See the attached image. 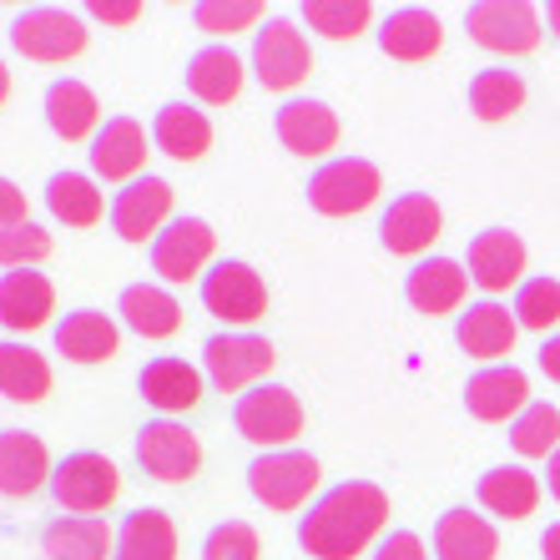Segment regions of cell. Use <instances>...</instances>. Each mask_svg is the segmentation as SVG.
Here are the masks:
<instances>
[{"label":"cell","mask_w":560,"mask_h":560,"mask_svg":"<svg viewBox=\"0 0 560 560\" xmlns=\"http://www.w3.org/2000/svg\"><path fill=\"white\" fill-rule=\"evenodd\" d=\"M278 142L293 156H328L339 147V117L328 102H313V96H288L273 117Z\"/></svg>","instance_id":"e0dca14e"},{"label":"cell","mask_w":560,"mask_h":560,"mask_svg":"<svg viewBox=\"0 0 560 560\" xmlns=\"http://www.w3.org/2000/svg\"><path fill=\"white\" fill-rule=\"evenodd\" d=\"M51 455L40 434L31 430H0V495L5 500H31L40 485H51Z\"/></svg>","instance_id":"d6986e66"},{"label":"cell","mask_w":560,"mask_h":560,"mask_svg":"<svg viewBox=\"0 0 560 560\" xmlns=\"http://www.w3.org/2000/svg\"><path fill=\"white\" fill-rule=\"evenodd\" d=\"M86 15H92V21H102V26H131V21L142 15V5H137V0H121V5H112V0H92V5H86Z\"/></svg>","instance_id":"f6af8a7d"},{"label":"cell","mask_w":560,"mask_h":560,"mask_svg":"<svg viewBox=\"0 0 560 560\" xmlns=\"http://www.w3.org/2000/svg\"><path fill=\"white\" fill-rule=\"evenodd\" d=\"M92 172L102 183H137L147 167V131L142 121L131 117H112L102 131L92 137Z\"/></svg>","instance_id":"ffe728a7"},{"label":"cell","mask_w":560,"mask_h":560,"mask_svg":"<svg viewBox=\"0 0 560 560\" xmlns=\"http://www.w3.org/2000/svg\"><path fill=\"white\" fill-rule=\"evenodd\" d=\"M546 480H550V495L560 500V450L550 455V469H546Z\"/></svg>","instance_id":"c3c4849f"},{"label":"cell","mask_w":560,"mask_h":560,"mask_svg":"<svg viewBox=\"0 0 560 560\" xmlns=\"http://www.w3.org/2000/svg\"><path fill=\"white\" fill-rule=\"evenodd\" d=\"M137 389H142V399L156 415H187V409L202 405V374H197L187 359H172V353L142 364Z\"/></svg>","instance_id":"44dd1931"},{"label":"cell","mask_w":560,"mask_h":560,"mask_svg":"<svg viewBox=\"0 0 560 560\" xmlns=\"http://www.w3.org/2000/svg\"><path fill=\"white\" fill-rule=\"evenodd\" d=\"M369 21H374V5H369V0H308V5H303V26L328 40L364 36Z\"/></svg>","instance_id":"8d00e7d4"},{"label":"cell","mask_w":560,"mask_h":560,"mask_svg":"<svg viewBox=\"0 0 560 560\" xmlns=\"http://www.w3.org/2000/svg\"><path fill=\"white\" fill-rule=\"evenodd\" d=\"M51 258V233L40 222H26V228H11L0 233V268H36V262Z\"/></svg>","instance_id":"60d3db41"},{"label":"cell","mask_w":560,"mask_h":560,"mask_svg":"<svg viewBox=\"0 0 560 560\" xmlns=\"http://www.w3.org/2000/svg\"><path fill=\"white\" fill-rule=\"evenodd\" d=\"M440 46H444V26L440 15L424 11V5H399L378 26V51L394 56V61H430Z\"/></svg>","instance_id":"d4e9b609"},{"label":"cell","mask_w":560,"mask_h":560,"mask_svg":"<svg viewBox=\"0 0 560 560\" xmlns=\"http://www.w3.org/2000/svg\"><path fill=\"white\" fill-rule=\"evenodd\" d=\"M56 313V288L46 273L36 268H15V273H0V324L11 334H31Z\"/></svg>","instance_id":"7402d4cb"},{"label":"cell","mask_w":560,"mask_h":560,"mask_svg":"<svg viewBox=\"0 0 560 560\" xmlns=\"http://www.w3.org/2000/svg\"><path fill=\"white\" fill-rule=\"evenodd\" d=\"M465 273H469V283H480L485 293H505V288H515L521 273H525L521 233H510V228H485V233H475L469 237V248H465Z\"/></svg>","instance_id":"2e32d148"},{"label":"cell","mask_w":560,"mask_h":560,"mask_svg":"<svg viewBox=\"0 0 560 560\" xmlns=\"http://www.w3.org/2000/svg\"><path fill=\"white\" fill-rule=\"evenodd\" d=\"M525 106V81L510 66H485L480 77L469 81V112L480 121H505Z\"/></svg>","instance_id":"d590c367"},{"label":"cell","mask_w":560,"mask_h":560,"mask_svg":"<svg viewBox=\"0 0 560 560\" xmlns=\"http://www.w3.org/2000/svg\"><path fill=\"white\" fill-rule=\"evenodd\" d=\"M540 374H546L550 384H560V334L540 343Z\"/></svg>","instance_id":"bcb514c9"},{"label":"cell","mask_w":560,"mask_h":560,"mask_svg":"<svg viewBox=\"0 0 560 560\" xmlns=\"http://www.w3.org/2000/svg\"><path fill=\"white\" fill-rule=\"evenodd\" d=\"M172 222V183H162V177H137V183H127L117 197H112V233L121 237V243H147Z\"/></svg>","instance_id":"4fadbf2b"},{"label":"cell","mask_w":560,"mask_h":560,"mask_svg":"<svg viewBox=\"0 0 560 560\" xmlns=\"http://www.w3.org/2000/svg\"><path fill=\"white\" fill-rule=\"evenodd\" d=\"M258 556H262V546L248 521H222L202 540V560H258Z\"/></svg>","instance_id":"b9f144b4"},{"label":"cell","mask_w":560,"mask_h":560,"mask_svg":"<svg viewBox=\"0 0 560 560\" xmlns=\"http://www.w3.org/2000/svg\"><path fill=\"white\" fill-rule=\"evenodd\" d=\"M152 147L162 156H172V162H197V156H208V147H212L208 112H197V106H187V102H167L152 117Z\"/></svg>","instance_id":"4316f807"},{"label":"cell","mask_w":560,"mask_h":560,"mask_svg":"<svg viewBox=\"0 0 560 560\" xmlns=\"http://www.w3.org/2000/svg\"><path fill=\"white\" fill-rule=\"evenodd\" d=\"M11 46L26 61L61 66L86 51V21L77 11H61V5H31L11 21Z\"/></svg>","instance_id":"277c9868"},{"label":"cell","mask_w":560,"mask_h":560,"mask_svg":"<svg viewBox=\"0 0 560 560\" xmlns=\"http://www.w3.org/2000/svg\"><path fill=\"white\" fill-rule=\"evenodd\" d=\"M378 192H384V172L364 156H334L308 177V208L324 218H353L374 208Z\"/></svg>","instance_id":"3957f363"},{"label":"cell","mask_w":560,"mask_h":560,"mask_svg":"<svg viewBox=\"0 0 560 560\" xmlns=\"http://www.w3.org/2000/svg\"><path fill=\"white\" fill-rule=\"evenodd\" d=\"M5 96H11V71H5V61H0V106H5Z\"/></svg>","instance_id":"681fc988"},{"label":"cell","mask_w":560,"mask_h":560,"mask_svg":"<svg viewBox=\"0 0 560 560\" xmlns=\"http://www.w3.org/2000/svg\"><path fill=\"white\" fill-rule=\"evenodd\" d=\"M46 208H51V218L66 222V228H96L106 202L86 172H51V183H46Z\"/></svg>","instance_id":"e575fe53"},{"label":"cell","mask_w":560,"mask_h":560,"mask_svg":"<svg viewBox=\"0 0 560 560\" xmlns=\"http://www.w3.org/2000/svg\"><path fill=\"white\" fill-rule=\"evenodd\" d=\"M465 293H469V273H465V262H455V258H419L405 278L409 308L430 313V318L459 313L465 308Z\"/></svg>","instance_id":"ac0fdd59"},{"label":"cell","mask_w":560,"mask_h":560,"mask_svg":"<svg viewBox=\"0 0 560 560\" xmlns=\"http://www.w3.org/2000/svg\"><path fill=\"white\" fill-rule=\"evenodd\" d=\"M117 313H121V324L131 334H142V339H172L183 328V303L156 283H127L117 299Z\"/></svg>","instance_id":"f546056e"},{"label":"cell","mask_w":560,"mask_h":560,"mask_svg":"<svg viewBox=\"0 0 560 560\" xmlns=\"http://www.w3.org/2000/svg\"><path fill=\"white\" fill-rule=\"evenodd\" d=\"M51 339H56V353H66L71 364H106L121 343V328L102 308H77L51 328Z\"/></svg>","instance_id":"484cf974"},{"label":"cell","mask_w":560,"mask_h":560,"mask_svg":"<svg viewBox=\"0 0 560 560\" xmlns=\"http://www.w3.org/2000/svg\"><path fill=\"white\" fill-rule=\"evenodd\" d=\"M480 505L490 510V515H500V521H525V515H535V505H540V480H535L525 465H495L480 475Z\"/></svg>","instance_id":"4dcf8cb0"},{"label":"cell","mask_w":560,"mask_h":560,"mask_svg":"<svg viewBox=\"0 0 560 560\" xmlns=\"http://www.w3.org/2000/svg\"><path fill=\"white\" fill-rule=\"evenodd\" d=\"M0 394L11 405H36L51 394V364L31 343H0Z\"/></svg>","instance_id":"836d02e7"},{"label":"cell","mask_w":560,"mask_h":560,"mask_svg":"<svg viewBox=\"0 0 560 560\" xmlns=\"http://www.w3.org/2000/svg\"><path fill=\"white\" fill-rule=\"evenodd\" d=\"M202 308L243 334V328L258 324L262 313H268V283H262V273L253 268V262L222 258L202 273Z\"/></svg>","instance_id":"7a4b0ae2"},{"label":"cell","mask_w":560,"mask_h":560,"mask_svg":"<svg viewBox=\"0 0 560 560\" xmlns=\"http://www.w3.org/2000/svg\"><path fill=\"white\" fill-rule=\"evenodd\" d=\"M308 71H313L308 36L288 15H273L268 26H258V36H253V77H258V86L293 92L299 81H308Z\"/></svg>","instance_id":"9c48e42d"},{"label":"cell","mask_w":560,"mask_h":560,"mask_svg":"<svg viewBox=\"0 0 560 560\" xmlns=\"http://www.w3.org/2000/svg\"><path fill=\"white\" fill-rule=\"evenodd\" d=\"M546 21H550V31L560 36V0H550V11H546Z\"/></svg>","instance_id":"f907efd6"},{"label":"cell","mask_w":560,"mask_h":560,"mask_svg":"<svg viewBox=\"0 0 560 560\" xmlns=\"http://www.w3.org/2000/svg\"><path fill=\"white\" fill-rule=\"evenodd\" d=\"M51 495H56V505L71 510V515H96V510H106L121 495V475L106 455L77 450V455H66L61 465H56Z\"/></svg>","instance_id":"30bf717a"},{"label":"cell","mask_w":560,"mask_h":560,"mask_svg":"<svg viewBox=\"0 0 560 560\" xmlns=\"http://www.w3.org/2000/svg\"><path fill=\"white\" fill-rule=\"evenodd\" d=\"M374 560H430V556H424V540L415 530H389L378 540Z\"/></svg>","instance_id":"ee69618b"},{"label":"cell","mask_w":560,"mask_h":560,"mask_svg":"<svg viewBox=\"0 0 560 560\" xmlns=\"http://www.w3.org/2000/svg\"><path fill=\"white\" fill-rule=\"evenodd\" d=\"M515 324L530 334H550L560 324V283L556 278H525L515 288Z\"/></svg>","instance_id":"f35d334b"},{"label":"cell","mask_w":560,"mask_h":560,"mask_svg":"<svg viewBox=\"0 0 560 560\" xmlns=\"http://www.w3.org/2000/svg\"><path fill=\"white\" fill-rule=\"evenodd\" d=\"M112 560H177V525L167 510H131L117 530V556Z\"/></svg>","instance_id":"1f68e13d"},{"label":"cell","mask_w":560,"mask_h":560,"mask_svg":"<svg viewBox=\"0 0 560 560\" xmlns=\"http://www.w3.org/2000/svg\"><path fill=\"white\" fill-rule=\"evenodd\" d=\"M40 550L51 560H106L117 556V535L106 530V521H96V515H66V521L46 525Z\"/></svg>","instance_id":"d6a6232c"},{"label":"cell","mask_w":560,"mask_h":560,"mask_svg":"<svg viewBox=\"0 0 560 560\" xmlns=\"http://www.w3.org/2000/svg\"><path fill=\"white\" fill-rule=\"evenodd\" d=\"M192 21H197V31H208V36H233V31L258 26L262 5L258 0H197Z\"/></svg>","instance_id":"ab89813d"},{"label":"cell","mask_w":560,"mask_h":560,"mask_svg":"<svg viewBox=\"0 0 560 560\" xmlns=\"http://www.w3.org/2000/svg\"><path fill=\"white\" fill-rule=\"evenodd\" d=\"M248 490L268 510H303L318 490V459L308 450H268L248 465Z\"/></svg>","instance_id":"52a82bcc"},{"label":"cell","mask_w":560,"mask_h":560,"mask_svg":"<svg viewBox=\"0 0 560 560\" xmlns=\"http://www.w3.org/2000/svg\"><path fill=\"white\" fill-rule=\"evenodd\" d=\"M233 430L248 444L262 450H283L288 440L303 434V405L299 394L283 389V384H258L233 405Z\"/></svg>","instance_id":"5b68a950"},{"label":"cell","mask_w":560,"mask_h":560,"mask_svg":"<svg viewBox=\"0 0 560 560\" xmlns=\"http://www.w3.org/2000/svg\"><path fill=\"white\" fill-rule=\"evenodd\" d=\"M440 228H444L440 202H434L430 192H405V197H394L384 222H378V243H384L394 258H419V253H430Z\"/></svg>","instance_id":"9a60e30c"},{"label":"cell","mask_w":560,"mask_h":560,"mask_svg":"<svg viewBox=\"0 0 560 560\" xmlns=\"http://www.w3.org/2000/svg\"><path fill=\"white\" fill-rule=\"evenodd\" d=\"M515 334H521L515 313L495 299L469 303V308L455 318V343L469 353V359H505V353L515 349Z\"/></svg>","instance_id":"603a6c76"},{"label":"cell","mask_w":560,"mask_h":560,"mask_svg":"<svg viewBox=\"0 0 560 560\" xmlns=\"http://www.w3.org/2000/svg\"><path fill=\"white\" fill-rule=\"evenodd\" d=\"M389 525V495L374 480H343L308 505L299 521V546L313 560H353Z\"/></svg>","instance_id":"6da1fadb"},{"label":"cell","mask_w":560,"mask_h":560,"mask_svg":"<svg viewBox=\"0 0 560 560\" xmlns=\"http://www.w3.org/2000/svg\"><path fill=\"white\" fill-rule=\"evenodd\" d=\"M540 556H546V560H560V525H550V530L540 535Z\"/></svg>","instance_id":"7dc6e473"},{"label":"cell","mask_w":560,"mask_h":560,"mask_svg":"<svg viewBox=\"0 0 560 560\" xmlns=\"http://www.w3.org/2000/svg\"><path fill=\"white\" fill-rule=\"evenodd\" d=\"M137 465L162 485H183L202 465V440L177 419H147L137 430Z\"/></svg>","instance_id":"8fae6325"},{"label":"cell","mask_w":560,"mask_h":560,"mask_svg":"<svg viewBox=\"0 0 560 560\" xmlns=\"http://www.w3.org/2000/svg\"><path fill=\"white\" fill-rule=\"evenodd\" d=\"M187 92L208 106H228L243 92V56L233 46H202L187 56Z\"/></svg>","instance_id":"f1b7e54d"},{"label":"cell","mask_w":560,"mask_h":560,"mask_svg":"<svg viewBox=\"0 0 560 560\" xmlns=\"http://www.w3.org/2000/svg\"><path fill=\"white\" fill-rule=\"evenodd\" d=\"M434 556L440 560H495L500 556V535L485 515L455 505L434 521Z\"/></svg>","instance_id":"83f0119b"},{"label":"cell","mask_w":560,"mask_h":560,"mask_svg":"<svg viewBox=\"0 0 560 560\" xmlns=\"http://www.w3.org/2000/svg\"><path fill=\"white\" fill-rule=\"evenodd\" d=\"M212 248H218V233L202 218H172L152 243V273L162 283H187L212 262Z\"/></svg>","instance_id":"7c38bea8"},{"label":"cell","mask_w":560,"mask_h":560,"mask_svg":"<svg viewBox=\"0 0 560 560\" xmlns=\"http://www.w3.org/2000/svg\"><path fill=\"white\" fill-rule=\"evenodd\" d=\"M530 405H535L530 378L515 364H490V369H480V374H469V384H465V409L480 419V424H505V419L515 424Z\"/></svg>","instance_id":"5bb4252c"},{"label":"cell","mask_w":560,"mask_h":560,"mask_svg":"<svg viewBox=\"0 0 560 560\" xmlns=\"http://www.w3.org/2000/svg\"><path fill=\"white\" fill-rule=\"evenodd\" d=\"M278 364V349L258 334H212L202 343V369H208L218 394H243L258 389V378Z\"/></svg>","instance_id":"8992f818"},{"label":"cell","mask_w":560,"mask_h":560,"mask_svg":"<svg viewBox=\"0 0 560 560\" xmlns=\"http://www.w3.org/2000/svg\"><path fill=\"white\" fill-rule=\"evenodd\" d=\"M26 222H31L26 192H21L11 177H0V233H11V228H26Z\"/></svg>","instance_id":"7bdbcfd3"},{"label":"cell","mask_w":560,"mask_h":560,"mask_svg":"<svg viewBox=\"0 0 560 560\" xmlns=\"http://www.w3.org/2000/svg\"><path fill=\"white\" fill-rule=\"evenodd\" d=\"M46 127L61 137V142H86L102 131V102L86 81L77 77H56L46 86Z\"/></svg>","instance_id":"cb8c5ba5"},{"label":"cell","mask_w":560,"mask_h":560,"mask_svg":"<svg viewBox=\"0 0 560 560\" xmlns=\"http://www.w3.org/2000/svg\"><path fill=\"white\" fill-rule=\"evenodd\" d=\"M465 31L495 56H530L540 46V11L525 0H480L465 11Z\"/></svg>","instance_id":"ba28073f"},{"label":"cell","mask_w":560,"mask_h":560,"mask_svg":"<svg viewBox=\"0 0 560 560\" xmlns=\"http://www.w3.org/2000/svg\"><path fill=\"white\" fill-rule=\"evenodd\" d=\"M510 444H515L521 459H550L560 450V409L546 405V399H535V405L510 424Z\"/></svg>","instance_id":"74e56055"}]
</instances>
